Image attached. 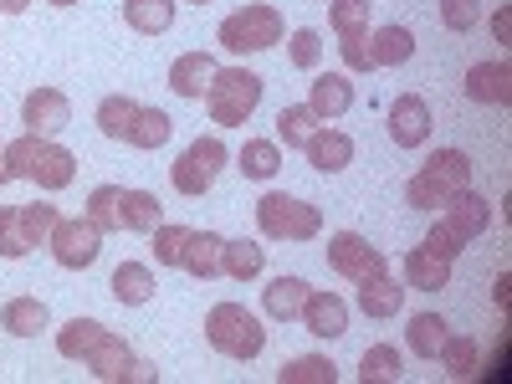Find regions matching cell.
I'll use <instances>...</instances> for the list:
<instances>
[{
    "label": "cell",
    "mask_w": 512,
    "mask_h": 384,
    "mask_svg": "<svg viewBox=\"0 0 512 384\" xmlns=\"http://www.w3.org/2000/svg\"><path fill=\"white\" fill-rule=\"evenodd\" d=\"M0 328H6L11 338H36L41 328H52V313L41 297H11L6 308H0Z\"/></svg>",
    "instance_id": "21"
},
{
    "label": "cell",
    "mask_w": 512,
    "mask_h": 384,
    "mask_svg": "<svg viewBox=\"0 0 512 384\" xmlns=\"http://www.w3.org/2000/svg\"><path fill=\"white\" fill-rule=\"evenodd\" d=\"M338 57H344V67H349V72H374L369 36H338Z\"/></svg>",
    "instance_id": "47"
},
{
    "label": "cell",
    "mask_w": 512,
    "mask_h": 384,
    "mask_svg": "<svg viewBox=\"0 0 512 384\" xmlns=\"http://www.w3.org/2000/svg\"><path fill=\"white\" fill-rule=\"evenodd\" d=\"M425 175L441 180L446 190H466L472 185V159H466L461 149H436L431 159H425Z\"/></svg>",
    "instance_id": "35"
},
{
    "label": "cell",
    "mask_w": 512,
    "mask_h": 384,
    "mask_svg": "<svg viewBox=\"0 0 512 384\" xmlns=\"http://www.w3.org/2000/svg\"><path fill=\"white\" fill-rule=\"evenodd\" d=\"M436 359L446 364V374H451V379H477L482 349H477V338H466V333H451L446 344H441V354H436Z\"/></svg>",
    "instance_id": "34"
},
{
    "label": "cell",
    "mask_w": 512,
    "mask_h": 384,
    "mask_svg": "<svg viewBox=\"0 0 512 384\" xmlns=\"http://www.w3.org/2000/svg\"><path fill=\"white\" fill-rule=\"evenodd\" d=\"M441 21L451 31H472L482 21V0H441Z\"/></svg>",
    "instance_id": "46"
},
{
    "label": "cell",
    "mask_w": 512,
    "mask_h": 384,
    "mask_svg": "<svg viewBox=\"0 0 512 384\" xmlns=\"http://www.w3.org/2000/svg\"><path fill=\"white\" fill-rule=\"evenodd\" d=\"M169 134H175V118H169L164 108H139L134 128H128V144L134 149H164Z\"/></svg>",
    "instance_id": "33"
},
{
    "label": "cell",
    "mask_w": 512,
    "mask_h": 384,
    "mask_svg": "<svg viewBox=\"0 0 512 384\" xmlns=\"http://www.w3.org/2000/svg\"><path fill=\"white\" fill-rule=\"evenodd\" d=\"M405 338H410V354H415V359H436L441 344L451 338V323H446L441 313H415L410 328H405Z\"/></svg>",
    "instance_id": "29"
},
{
    "label": "cell",
    "mask_w": 512,
    "mask_h": 384,
    "mask_svg": "<svg viewBox=\"0 0 512 384\" xmlns=\"http://www.w3.org/2000/svg\"><path fill=\"white\" fill-rule=\"evenodd\" d=\"M262 267H267V246H256V241H226V246H221V272H226V277L251 282Z\"/></svg>",
    "instance_id": "31"
},
{
    "label": "cell",
    "mask_w": 512,
    "mask_h": 384,
    "mask_svg": "<svg viewBox=\"0 0 512 384\" xmlns=\"http://www.w3.org/2000/svg\"><path fill=\"white\" fill-rule=\"evenodd\" d=\"M431 108H425V98L420 93H400L395 103H390V139L400 144V149H420L425 139H431Z\"/></svg>",
    "instance_id": "13"
},
{
    "label": "cell",
    "mask_w": 512,
    "mask_h": 384,
    "mask_svg": "<svg viewBox=\"0 0 512 384\" xmlns=\"http://www.w3.org/2000/svg\"><path fill=\"white\" fill-rule=\"evenodd\" d=\"M267 93V82L256 77L251 67H216V77H210V93L200 98L210 108V123H221V128H241L256 103H262Z\"/></svg>",
    "instance_id": "3"
},
{
    "label": "cell",
    "mask_w": 512,
    "mask_h": 384,
    "mask_svg": "<svg viewBox=\"0 0 512 384\" xmlns=\"http://www.w3.org/2000/svg\"><path fill=\"white\" fill-rule=\"evenodd\" d=\"M303 328L313 333V338H344L349 333V303L338 292H328V287H308V297H303Z\"/></svg>",
    "instance_id": "11"
},
{
    "label": "cell",
    "mask_w": 512,
    "mask_h": 384,
    "mask_svg": "<svg viewBox=\"0 0 512 384\" xmlns=\"http://www.w3.org/2000/svg\"><path fill=\"white\" fill-rule=\"evenodd\" d=\"M400 308H405V282H395L390 272L359 282V313L364 318H400Z\"/></svg>",
    "instance_id": "18"
},
{
    "label": "cell",
    "mask_w": 512,
    "mask_h": 384,
    "mask_svg": "<svg viewBox=\"0 0 512 384\" xmlns=\"http://www.w3.org/2000/svg\"><path fill=\"white\" fill-rule=\"evenodd\" d=\"M123 21L139 36H164L175 26V0H123Z\"/></svg>",
    "instance_id": "26"
},
{
    "label": "cell",
    "mask_w": 512,
    "mask_h": 384,
    "mask_svg": "<svg viewBox=\"0 0 512 384\" xmlns=\"http://www.w3.org/2000/svg\"><path fill=\"white\" fill-rule=\"evenodd\" d=\"M323 128V118L308 108V103H287L282 113H277V144H287V149H303L313 134Z\"/></svg>",
    "instance_id": "30"
},
{
    "label": "cell",
    "mask_w": 512,
    "mask_h": 384,
    "mask_svg": "<svg viewBox=\"0 0 512 384\" xmlns=\"http://www.w3.org/2000/svg\"><path fill=\"white\" fill-rule=\"evenodd\" d=\"M21 123H26V134H41V139H57L62 128L72 123V103L62 88H36L26 93L21 103Z\"/></svg>",
    "instance_id": "10"
},
{
    "label": "cell",
    "mask_w": 512,
    "mask_h": 384,
    "mask_svg": "<svg viewBox=\"0 0 512 384\" xmlns=\"http://www.w3.org/2000/svg\"><path fill=\"white\" fill-rule=\"evenodd\" d=\"M446 195H451V190H446L441 180H431L425 169H420V175H410V185H405V205H410V210H441Z\"/></svg>",
    "instance_id": "42"
},
{
    "label": "cell",
    "mask_w": 512,
    "mask_h": 384,
    "mask_svg": "<svg viewBox=\"0 0 512 384\" xmlns=\"http://www.w3.org/2000/svg\"><path fill=\"white\" fill-rule=\"evenodd\" d=\"M52 6H77V0H52Z\"/></svg>",
    "instance_id": "51"
},
{
    "label": "cell",
    "mask_w": 512,
    "mask_h": 384,
    "mask_svg": "<svg viewBox=\"0 0 512 384\" xmlns=\"http://www.w3.org/2000/svg\"><path fill=\"white\" fill-rule=\"evenodd\" d=\"M441 210H446L441 221H446V226H451L461 241H477V236L492 226V200H482L472 185H466V190H451Z\"/></svg>",
    "instance_id": "12"
},
{
    "label": "cell",
    "mask_w": 512,
    "mask_h": 384,
    "mask_svg": "<svg viewBox=\"0 0 512 384\" xmlns=\"http://www.w3.org/2000/svg\"><path fill=\"white\" fill-rule=\"evenodd\" d=\"M303 154H308V164L318 169V175H338V169L354 164V139L338 134V128H318V134L303 144Z\"/></svg>",
    "instance_id": "17"
},
{
    "label": "cell",
    "mask_w": 512,
    "mask_h": 384,
    "mask_svg": "<svg viewBox=\"0 0 512 384\" xmlns=\"http://www.w3.org/2000/svg\"><path fill=\"white\" fill-rule=\"evenodd\" d=\"M226 159H231V154H226V144H221L216 134H210V139L200 134V139H195V144H190V149L175 159V169H169V180H175V190H180V195L200 200L210 185H216V175L226 169Z\"/></svg>",
    "instance_id": "6"
},
{
    "label": "cell",
    "mask_w": 512,
    "mask_h": 384,
    "mask_svg": "<svg viewBox=\"0 0 512 384\" xmlns=\"http://www.w3.org/2000/svg\"><path fill=\"white\" fill-rule=\"evenodd\" d=\"M323 256H328V267H333L338 277H349V282H369V277L384 272V251L369 246L359 231H338Z\"/></svg>",
    "instance_id": "9"
},
{
    "label": "cell",
    "mask_w": 512,
    "mask_h": 384,
    "mask_svg": "<svg viewBox=\"0 0 512 384\" xmlns=\"http://www.w3.org/2000/svg\"><path fill=\"white\" fill-rule=\"evenodd\" d=\"M0 185H11V164H6V144H0Z\"/></svg>",
    "instance_id": "50"
},
{
    "label": "cell",
    "mask_w": 512,
    "mask_h": 384,
    "mask_svg": "<svg viewBox=\"0 0 512 384\" xmlns=\"http://www.w3.org/2000/svg\"><path fill=\"white\" fill-rule=\"evenodd\" d=\"M154 262L159 267H180V256H185V241H190V226H154Z\"/></svg>",
    "instance_id": "41"
},
{
    "label": "cell",
    "mask_w": 512,
    "mask_h": 384,
    "mask_svg": "<svg viewBox=\"0 0 512 384\" xmlns=\"http://www.w3.org/2000/svg\"><path fill=\"white\" fill-rule=\"evenodd\" d=\"M308 108H313L323 123H328V118H344V113L354 108V82H349V72H323V77H313Z\"/></svg>",
    "instance_id": "16"
},
{
    "label": "cell",
    "mask_w": 512,
    "mask_h": 384,
    "mask_svg": "<svg viewBox=\"0 0 512 384\" xmlns=\"http://www.w3.org/2000/svg\"><path fill=\"white\" fill-rule=\"evenodd\" d=\"M16 210H21V236H26V246H31V251H36V246H47L52 226L62 221V216H57V205L36 200V205H16Z\"/></svg>",
    "instance_id": "38"
},
{
    "label": "cell",
    "mask_w": 512,
    "mask_h": 384,
    "mask_svg": "<svg viewBox=\"0 0 512 384\" xmlns=\"http://www.w3.org/2000/svg\"><path fill=\"white\" fill-rule=\"evenodd\" d=\"M420 246L431 251V256H441V262H456V256L466 251V241H461V236H456L446 221H436L431 231H425V241H420Z\"/></svg>",
    "instance_id": "45"
},
{
    "label": "cell",
    "mask_w": 512,
    "mask_h": 384,
    "mask_svg": "<svg viewBox=\"0 0 512 384\" xmlns=\"http://www.w3.org/2000/svg\"><path fill=\"white\" fill-rule=\"evenodd\" d=\"M31 246H26V236H21V210L16 205H0V256L6 262H21Z\"/></svg>",
    "instance_id": "43"
},
{
    "label": "cell",
    "mask_w": 512,
    "mask_h": 384,
    "mask_svg": "<svg viewBox=\"0 0 512 384\" xmlns=\"http://www.w3.org/2000/svg\"><path fill=\"white\" fill-rule=\"evenodd\" d=\"M118 185H98L93 195H88V221L108 236V231H123V221H118Z\"/></svg>",
    "instance_id": "40"
},
{
    "label": "cell",
    "mask_w": 512,
    "mask_h": 384,
    "mask_svg": "<svg viewBox=\"0 0 512 384\" xmlns=\"http://www.w3.org/2000/svg\"><path fill=\"white\" fill-rule=\"evenodd\" d=\"M236 169L246 180H277L282 169V144L277 139H246L241 154H236Z\"/></svg>",
    "instance_id": "28"
},
{
    "label": "cell",
    "mask_w": 512,
    "mask_h": 384,
    "mask_svg": "<svg viewBox=\"0 0 512 384\" xmlns=\"http://www.w3.org/2000/svg\"><path fill=\"white\" fill-rule=\"evenodd\" d=\"M210 77H216V57H205V52H180L169 62V88L190 103H200L210 93Z\"/></svg>",
    "instance_id": "15"
},
{
    "label": "cell",
    "mask_w": 512,
    "mask_h": 384,
    "mask_svg": "<svg viewBox=\"0 0 512 384\" xmlns=\"http://www.w3.org/2000/svg\"><path fill=\"white\" fill-rule=\"evenodd\" d=\"M369 57H374V67H405L415 57V31L410 26H379L369 36Z\"/></svg>",
    "instance_id": "25"
},
{
    "label": "cell",
    "mask_w": 512,
    "mask_h": 384,
    "mask_svg": "<svg viewBox=\"0 0 512 384\" xmlns=\"http://www.w3.org/2000/svg\"><path fill=\"white\" fill-rule=\"evenodd\" d=\"M466 98L487 103V108H507L512 103V67L507 62H477L466 72Z\"/></svg>",
    "instance_id": "14"
},
{
    "label": "cell",
    "mask_w": 512,
    "mask_h": 384,
    "mask_svg": "<svg viewBox=\"0 0 512 384\" xmlns=\"http://www.w3.org/2000/svg\"><path fill=\"white\" fill-rule=\"evenodd\" d=\"M492 36H497V41H512V6H502V11L492 16Z\"/></svg>",
    "instance_id": "48"
},
{
    "label": "cell",
    "mask_w": 512,
    "mask_h": 384,
    "mask_svg": "<svg viewBox=\"0 0 512 384\" xmlns=\"http://www.w3.org/2000/svg\"><path fill=\"white\" fill-rule=\"evenodd\" d=\"M287 57H292V67H297V72H313V67L323 62V36H318L313 26L292 31V47H287Z\"/></svg>",
    "instance_id": "44"
},
{
    "label": "cell",
    "mask_w": 512,
    "mask_h": 384,
    "mask_svg": "<svg viewBox=\"0 0 512 384\" xmlns=\"http://www.w3.org/2000/svg\"><path fill=\"white\" fill-rule=\"evenodd\" d=\"M108 333H113V328H103L98 318H72V323H62V328H57V354L82 364V359H88V354L103 344Z\"/></svg>",
    "instance_id": "22"
},
{
    "label": "cell",
    "mask_w": 512,
    "mask_h": 384,
    "mask_svg": "<svg viewBox=\"0 0 512 384\" xmlns=\"http://www.w3.org/2000/svg\"><path fill=\"white\" fill-rule=\"evenodd\" d=\"M256 231H262L267 241H313L323 231V210L272 190V195L256 200Z\"/></svg>",
    "instance_id": "5"
},
{
    "label": "cell",
    "mask_w": 512,
    "mask_h": 384,
    "mask_svg": "<svg viewBox=\"0 0 512 384\" xmlns=\"http://www.w3.org/2000/svg\"><path fill=\"white\" fill-rule=\"evenodd\" d=\"M205 344L216 354H226V359H236V364H251L256 354L267 349V328L241 303H216L205 313Z\"/></svg>",
    "instance_id": "2"
},
{
    "label": "cell",
    "mask_w": 512,
    "mask_h": 384,
    "mask_svg": "<svg viewBox=\"0 0 512 384\" xmlns=\"http://www.w3.org/2000/svg\"><path fill=\"white\" fill-rule=\"evenodd\" d=\"M221 246H226V236H216V231H190V241H185V256H180V267H185L195 282L221 277Z\"/></svg>",
    "instance_id": "19"
},
{
    "label": "cell",
    "mask_w": 512,
    "mask_h": 384,
    "mask_svg": "<svg viewBox=\"0 0 512 384\" xmlns=\"http://www.w3.org/2000/svg\"><path fill=\"white\" fill-rule=\"evenodd\" d=\"M195 6H210V0H195Z\"/></svg>",
    "instance_id": "52"
},
{
    "label": "cell",
    "mask_w": 512,
    "mask_h": 384,
    "mask_svg": "<svg viewBox=\"0 0 512 384\" xmlns=\"http://www.w3.org/2000/svg\"><path fill=\"white\" fill-rule=\"evenodd\" d=\"M93 369V379H103V384H123V379H134V384H149L154 379V364H144V359H134V349H128V338L123 333H108L103 344L82 359Z\"/></svg>",
    "instance_id": "8"
},
{
    "label": "cell",
    "mask_w": 512,
    "mask_h": 384,
    "mask_svg": "<svg viewBox=\"0 0 512 384\" xmlns=\"http://www.w3.org/2000/svg\"><path fill=\"white\" fill-rule=\"evenodd\" d=\"M369 6L374 0H333L328 6V21L338 36H369Z\"/></svg>",
    "instance_id": "39"
},
{
    "label": "cell",
    "mask_w": 512,
    "mask_h": 384,
    "mask_svg": "<svg viewBox=\"0 0 512 384\" xmlns=\"http://www.w3.org/2000/svg\"><path fill=\"white\" fill-rule=\"evenodd\" d=\"M6 164H11V180H31L41 190H67L77 180V154L62 149L57 139H41V134H21L6 144Z\"/></svg>",
    "instance_id": "1"
},
{
    "label": "cell",
    "mask_w": 512,
    "mask_h": 384,
    "mask_svg": "<svg viewBox=\"0 0 512 384\" xmlns=\"http://www.w3.org/2000/svg\"><path fill=\"white\" fill-rule=\"evenodd\" d=\"M47 246H52V256H57V267L88 272L98 256H103V231H98L88 216H72V221H57V226H52Z\"/></svg>",
    "instance_id": "7"
},
{
    "label": "cell",
    "mask_w": 512,
    "mask_h": 384,
    "mask_svg": "<svg viewBox=\"0 0 512 384\" xmlns=\"http://www.w3.org/2000/svg\"><path fill=\"white\" fill-rule=\"evenodd\" d=\"M282 36H287V21H282L277 6H267V0L231 11V16L221 21V31H216V41H221L226 52H236V57H246V52H267V47H277Z\"/></svg>",
    "instance_id": "4"
},
{
    "label": "cell",
    "mask_w": 512,
    "mask_h": 384,
    "mask_svg": "<svg viewBox=\"0 0 512 384\" xmlns=\"http://www.w3.org/2000/svg\"><path fill=\"white\" fill-rule=\"evenodd\" d=\"M159 195L154 190H123L118 195V221H123V231H139V236H149L154 226H159Z\"/></svg>",
    "instance_id": "27"
},
{
    "label": "cell",
    "mask_w": 512,
    "mask_h": 384,
    "mask_svg": "<svg viewBox=\"0 0 512 384\" xmlns=\"http://www.w3.org/2000/svg\"><path fill=\"white\" fill-rule=\"evenodd\" d=\"M139 108H144V103L123 98V93L103 98V103H98V128H103V139H128V128H134Z\"/></svg>",
    "instance_id": "36"
},
{
    "label": "cell",
    "mask_w": 512,
    "mask_h": 384,
    "mask_svg": "<svg viewBox=\"0 0 512 384\" xmlns=\"http://www.w3.org/2000/svg\"><path fill=\"white\" fill-rule=\"evenodd\" d=\"M400 374H405V354H400L395 344L364 349V359H359V379H364V384H395Z\"/></svg>",
    "instance_id": "32"
},
{
    "label": "cell",
    "mask_w": 512,
    "mask_h": 384,
    "mask_svg": "<svg viewBox=\"0 0 512 384\" xmlns=\"http://www.w3.org/2000/svg\"><path fill=\"white\" fill-rule=\"evenodd\" d=\"M108 287H113V297H118L123 308H144L149 297H154V272L144 262H118L113 277H108Z\"/></svg>",
    "instance_id": "23"
},
{
    "label": "cell",
    "mask_w": 512,
    "mask_h": 384,
    "mask_svg": "<svg viewBox=\"0 0 512 384\" xmlns=\"http://www.w3.org/2000/svg\"><path fill=\"white\" fill-rule=\"evenodd\" d=\"M31 6V0H0V16H21Z\"/></svg>",
    "instance_id": "49"
},
{
    "label": "cell",
    "mask_w": 512,
    "mask_h": 384,
    "mask_svg": "<svg viewBox=\"0 0 512 384\" xmlns=\"http://www.w3.org/2000/svg\"><path fill=\"white\" fill-rule=\"evenodd\" d=\"M303 297H308V282L282 272V277H272V282H267V292H262V308H267V318L292 323L297 313H303Z\"/></svg>",
    "instance_id": "24"
},
{
    "label": "cell",
    "mask_w": 512,
    "mask_h": 384,
    "mask_svg": "<svg viewBox=\"0 0 512 384\" xmlns=\"http://www.w3.org/2000/svg\"><path fill=\"white\" fill-rule=\"evenodd\" d=\"M333 379H338V364L323 354H303L277 369V384H333Z\"/></svg>",
    "instance_id": "37"
},
{
    "label": "cell",
    "mask_w": 512,
    "mask_h": 384,
    "mask_svg": "<svg viewBox=\"0 0 512 384\" xmlns=\"http://www.w3.org/2000/svg\"><path fill=\"white\" fill-rule=\"evenodd\" d=\"M446 282H451V262L431 256L425 246H410L405 251V287L410 292H441Z\"/></svg>",
    "instance_id": "20"
}]
</instances>
